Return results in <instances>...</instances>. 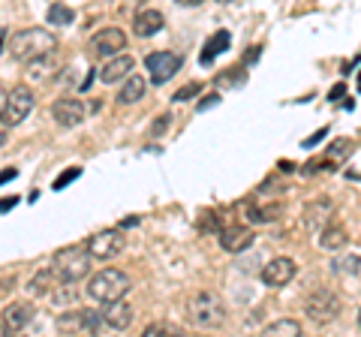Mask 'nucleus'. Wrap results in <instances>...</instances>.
<instances>
[{
	"label": "nucleus",
	"mask_w": 361,
	"mask_h": 337,
	"mask_svg": "<svg viewBox=\"0 0 361 337\" xmlns=\"http://www.w3.org/2000/svg\"><path fill=\"white\" fill-rule=\"evenodd\" d=\"M229 46H232L229 30H217V33H214V37L205 42V49H202V54H199V63H202V66L214 63V58H217V54H223V51H229Z\"/></svg>",
	"instance_id": "obj_19"
},
{
	"label": "nucleus",
	"mask_w": 361,
	"mask_h": 337,
	"mask_svg": "<svg viewBox=\"0 0 361 337\" xmlns=\"http://www.w3.org/2000/svg\"><path fill=\"white\" fill-rule=\"evenodd\" d=\"M133 286V280L121 271V268H103L99 274L90 277V283H87V295L94 298V301H115V298H123L130 292Z\"/></svg>",
	"instance_id": "obj_4"
},
{
	"label": "nucleus",
	"mask_w": 361,
	"mask_h": 337,
	"mask_svg": "<svg viewBox=\"0 0 361 337\" xmlns=\"http://www.w3.org/2000/svg\"><path fill=\"white\" fill-rule=\"evenodd\" d=\"M244 208H247V220L250 223H271V220H277L280 217V211H283V205L280 202H244Z\"/></svg>",
	"instance_id": "obj_18"
},
{
	"label": "nucleus",
	"mask_w": 361,
	"mask_h": 337,
	"mask_svg": "<svg viewBox=\"0 0 361 337\" xmlns=\"http://www.w3.org/2000/svg\"><path fill=\"white\" fill-rule=\"evenodd\" d=\"M178 4H180V6H199L202 0H178Z\"/></svg>",
	"instance_id": "obj_37"
},
{
	"label": "nucleus",
	"mask_w": 361,
	"mask_h": 337,
	"mask_svg": "<svg viewBox=\"0 0 361 337\" xmlns=\"http://www.w3.org/2000/svg\"><path fill=\"white\" fill-rule=\"evenodd\" d=\"M329 211H331V202L329 199H316L313 205H307V211H304V226L307 229H319L325 220H329Z\"/></svg>",
	"instance_id": "obj_20"
},
{
	"label": "nucleus",
	"mask_w": 361,
	"mask_h": 337,
	"mask_svg": "<svg viewBox=\"0 0 361 337\" xmlns=\"http://www.w3.org/2000/svg\"><path fill=\"white\" fill-rule=\"evenodd\" d=\"M265 334H268V337H277V334L295 337V334H301V325H298L295 319H277V322L265 325Z\"/></svg>",
	"instance_id": "obj_25"
},
{
	"label": "nucleus",
	"mask_w": 361,
	"mask_h": 337,
	"mask_svg": "<svg viewBox=\"0 0 361 337\" xmlns=\"http://www.w3.org/2000/svg\"><path fill=\"white\" fill-rule=\"evenodd\" d=\"M73 18H75V13L66 4H51L49 6V13H45V21L49 25H54V27H66V25H73Z\"/></svg>",
	"instance_id": "obj_24"
},
{
	"label": "nucleus",
	"mask_w": 361,
	"mask_h": 337,
	"mask_svg": "<svg viewBox=\"0 0 361 337\" xmlns=\"http://www.w3.org/2000/svg\"><path fill=\"white\" fill-rule=\"evenodd\" d=\"M253 244V229L247 226H226L220 229V247L229 253H244Z\"/></svg>",
	"instance_id": "obj_15"
},
{
	"label": "nucleus",
	"mask_w": 361,
	"mask_h": 337,
	"mask_svg": "<svg viewBox=\"0 0 361 337\" xmlns=\"http://www.w3.org/2000/svg\"><path fill=\"white\" fill-rule=\"evenodd\" d=\"M244 82H247V73L241 70V66H235V70L217 75V87H241Z\"/></svg>",
	"instance_id": "obj_26"
},
{
	"label": "nucleus",
	"mask_w": 361,
	"mask_h": 337,
	"mask_svg": "<svg viewBox=\"0 0 361 337\" xmlns=\"http://www.w3.org/2000/svg\"><path fill=\"white\" fill-rule=\"evenodd\" d=\"M58 329L63 334H99L106 325L99 319V310H66L58 319Z\"/></svg>",
	"instance_id": "obj_8"
},
{
	"label": "nucleus",
	"mask_w": 361,
	"mask_h": 337,
	"mask_svg": "<svg viewBox=\"0 0 361 337\" xmlns=\"http://www.w3.org/2000/svg\"><path fill=\"white\" fill-rule=\"evenodd\" d=\"M58 46V37L45 27H27V30H18L13 33L9 39V54L18 61V63H37L42 58H49Z\"/></svg>",
	"instance_id": "obj_1"
},
{
	"label": "nucleus",
	"mask_w": 361,
	"mask_h": 337,
	"mask_svg": "<svg viewBox=\"0 0 361 337\" xmlns=\"http://www.w3.org/2000/svg\"><path fill=\"white\" fill-rule=\"evenodd\" d=\"M172 334H180L175 325H166V322H157V325H148L145 329V337H172Z\"/></svg>",
	"instance_id": "obj_28"
},
{
	"label": "nucleus",
	"mask_w": 361,
	"mask_h": 337,
	"mask_svg": "<svg viewBox=\"0 0 361 337\" xmlns=\"http://www.w3.org/2000/svg\"><path fill=\"white\" fill-rule=\"evenodd\" d=\"M0 103H4V94H0Z\"/></svg>",
	"instance_id": "obj_41"
},
{
	"label": "nucleus",
	"mask_w": 361,
	"mask_h": 337,
	"mask_svg": "<svg viewBox=\"0 0 361 337\" xmlns=\"http://www.w3.org/2000/svg\"><path fill=\"white\" fill-rule=\"evenodd\" d=\"M199 94V82H193V85H187V87H180V91L172 97V103H187V99H193Z\"/></svg>",
	"instance_id": "obj_30"
},
{
	"label": "nucleus",
	"mask_w": 361,
	"mask_h": 337,
	"mask_svg": "<svg viewBox=\"0 0 361 337\" xmlns=\"http://www.w3.org/2000/svg\"><path fill=\"white\" fill-rule=\"evenodd\" d=\"M78 175H82V168H78V166L66 168L63 175H58V178H54V190H63V187H70V184L75 181V178H78Z\"/></svg>",
	"instance_id": "obj_29"
},
{
	"label": "nucleus",
	"mask_w": 361,
	"mask_h": 337,
	"mask_svg": "<svg viewBox=\"0 0 361 337\" xmlns=\"http://www.w3.org/2000/svg\"><path fill=\"white\" fill-rule=\"evenodd\" d=\"M87 46H90V54H94V58H111V54H121L127 49V33L121 27H103L99 33L90 37Z\"/></svg>",
	"instance_id": "obj_9"
},
{
	"label": "nucleus",
	"mask_w": 361,
	"mask_h": 337,
	"mask_svg": "<svg viewBox=\"0 0 361 337\" xmlns=\"http://www.w3.org/2000/svg\"><path fill=\"white\" fill-rule=\"evenodd\" d=\"M214 106H220V94H214V97H205V99H199V111H205V109H214Z\"/></svg>",
	"instance_id": "obj_32"
},
{
	"label": "nucleus",
	"mask_w": 361,
	"mask_h": 337,
	"mask_svg": "<svg viewBox=\"0 0 361 337\" xmlns=\"http://www.w3.org/2000/svg\"><path fill=\"white\" fill-rule=\"evenodd\" d=\"M322 136H325V130H319V133H313V136H310L307 142H304V145H307V148H313V145H316V142H319Z\"/></svg>",
	"instance_id": "obj_35"
},
{
	"label": "nucleus",
	"mask_w": 361,
	"mask_h": 337,
	"mask_svg": "<svg viewBox=\"0 0 361 337\" xmlns=\"http://www.w3.org/2000/svg\"><path fill=\"white\" fill-rule=\"evenodd\" d=\"M0 334H9V331H6V325H4V322H0Z\"/></svg>",
	"instance_id": "obj_39"
},
{
	"label": "nucleus",
	"mask_w": 361,
	"mask_h": 337,
	"mask_svg": "<svg viewBox=\"0 0 361 337\" xmlns=\"http://www.w3.org/2000/svg\"><path fill=\"white\" fill-rule=\"evenodd\" d=\"M18 205V199L16 196H9V199H0V211H9V208H16Z\"/></svg>",
	"instance_id": "obj_33"
},
{
	"label": "nucleus",
	"mask_w": 361,
	"mask_h": 337,
	"mask_svg": "<svg viewBox=\"0 0 361 337\" xmlns=\"http://www.w3.org/2000/svg\"><path fill=\"white\" fill-rule=\"evenodd\" d=\"M346 241H349V232L343 226H325L319 235V247H325V250H337V247H343Z\"/></svg>",
	"instance_id": "obj_22"
},
{
	"label": "nucleus",
	"mask_w": 361,
	"mask_h": 337,
	"mask_svg": "<svg viewBox=\"0 0 361 337\" xmlns=\"http://www.w3.org/2000/svg\"><path fill=\"white\" fill-rule=\"evenodd\" d=\"M163 25H166L163 13H157V9H142V13L133 18V33L148 39V37H154V33H160Z\"/></svg>",
	"instance_id": "obj_16"
},
{
	"label": "nucleus",
	"mask_w": 361,
	"mask_h": 337,
	"mask_svg": "<svg viewBox=\"0 0 361 337\" xmlns=\"http://www.w3.org/2000/svg\"><path fill=\"white\" fill-rule=\"evenodd\" d=\"M30 319H33V307L27 305V301H16V305H9V307L4 310V325H6L9 334L21 331Z\"/></svg>",
	"instance_id": "obj_17"
},
{
	"label": "nucleus",
	"mask_w": 361,
	"mask_h": 337,
	"mask_svg": "<svg viewBox=\"0 0 361 337\" xmlns=\"http://www.w3.org/2000/svg\"><path fill=\"white\" fill-rule=\"evenodd\" d=\"M4 39H6V30L0 27V51H4Z\"/></svg>",
	"instance_id": "obj_38"
},
{
	"label": "nucleus",
	"mask_w": 361,
	"mask_h": 337,
	"mask_svg": "<svg viewBox=\"0 0 361 337\" xmlns=\"http://www.w3.org/2000/svg\"><path fill=\"white\" fill-rule=\"evenodd\" d=\"M51 286H61V280L54 277L51 268H49V271H39L37 277H33L27 289H30V295H51Z\"/></svg>",
	"instance_id": "obj_23"
},
{
	"label": "nucleus",
	"mask_w": 361,
	"mask_h": 337,
	"mask_svg": "<svg viewBox=\"0 0 361 337\" xmlns=\"http://www.w3.org/2000/svg\"><path fill=\"white\" fill-rule=\"evenodd\" d=\"M18 172H16V168H4V172H0V184H6V181H13V178H16Z\"/></svg>",
	"instance_id": "obj_34"
},
{
	"label": "nucleus",
	"mask_w": 361,
	"mask_h": 337,
	"mask_svg": "<svg viewBox=\"0 0 361 337\" xmlns=\"http://www.w3.org/2000/svg\"><path fill=\"white\" fill-rule=\"evenodd\" d=\"M180 61L175 51H154L145 58V66H148V73H151V82L154 85H166L169 78H175L178 70H180Z\"/></svg>",
	"instance_id": "obj_10"
},
{
	"label": "nucleus",
	"mask_w": 361,
	"mask_h": 337,
	"mask_svg": "<svg viewBox=\"0 0 361 337\" xmlns=\"http://www.w3.org/2000/svg\"><path fill=\"white\" fill-rule=\"evenodd\" d=\"M304 310H307V319L313 325H329V322H334L337 317H341L343 305H341V298H337L334 289L319 286V289H313L307 295V301H304Z\"/></svg>",
	"instance_id": "obj_5"
},
{
	"label": "nucleus",
	"mask_w": 361,
	"mask_h": 337,
	"mask_svg": "<svg viewBox=\"0 0 361 337\" xmlns=\"http://www.w3.org/2000/svg\"><path fill=\"white\" fill-rule=\"evenodd\" d=\"M292 277H295V262H292L289 256H277V259L265 262V268H262V283L271 289L286 286Z\"/></svg>",
	"instance_id": "obj_13"
},
{
	"label": "nucleus",
	"mask_w": 361,
	"mask_h": 337,
	"mask_svg": "<svg viewBox=\"0 0 361 337\" xmlns=\"http://www.w3.org/2000/svg\"><path fill=\"white\" fill-rule=\"evenodd\" d=\"M99 319H103L106 329H115V331H127L133 319H135V310L127 305L123 298L115 301H103V310H99Z\"/></svg>",
	"instance_id": "obj_12"
},
{
	"label": "nucleus",
	"mask_w": 361,
	"mask_h": 337,
	"mask_svg": "<svg viewBox=\"0 0 361 337\" xmlns=\"http://www.w3.org/2000/svg\"><path fill=\"white\" fill-rule=\"evenodd\" d=\"M220 4H229V0H220Z\"/></svg>",
	"instance_id": "obj_40"
},
{
	"label": "nucleus",
	"mask_w": 361,
	"mask_h": 337,
	"mask_svg": "<svg viewBox=\"0 0 361 337\" xmlns=\"http://www.w3.org/2000/svg\"><path fill=\"white\" fill-rule=\"evenodd\" d=\"M33 106H37V97L27 85H16L9 94H4V106H0V121L6 123V127H18L21 121H25Z\"/></svg>",
	"instance_id": "obj_6"
},
{
	"label": "nucleus",
	"mask_w": 361,
	"mask_h": 337,
	"mask_svg": "<svg viewBox=\"0 0 361 337\" xmlns=\"http://www.w3.org/2000/svg\"><path fill=\"white\" fill-rule=\"evenodd\" d=\"M187 319L196 325V329H223L226 325V301L217 292H196L193 298L187 301Z\"/></svg>",
	"instance_id": "obj_2"
},
{
	"label": "nucleus",
	"mask_w": 361,
	"mask_h": 337,
	"mask_svg": "<svg viewBox=\"0 0 361 337\" xmlns=\"http://www.w3.org/2000/svg\"><path fill=\"white\" fill-rule=\"evenodd\" d=\"M51 118H54L58 127L73 130V127H78V123H85L87 109H85V103H78V99L63 97V99H54L51 103Z\"/></svg>",
	"instance_id": "obj_11"
},
{
	"label": "nucleus",
	"mask_w": 361,
	"mask_h": 337,
	"mask_svg": "<svg viewBox=\"0 0 361 337\" xmlns=\"http://www.w3.org/2000/svg\"><path fill=\"white\" fill-rule=\"evenodd\" d=\"M127 247V238H123V232L121 229H103V232H97V235H90L87 238V256L90 259H97V262H111L115 256Z\"/></svg>",
	"instance_id": "obj_7"
},
{
	"label": "nucleus",
	"mask_w": 361,
	"mask_h": 337,
	"mask_svg": "<svg viewBox=\"0 0 361 337\" xmlns=\"http://www.w3.org/2000/svg\"><path fill=\"white\" fill-rule=\"evenodd\" d=\"M51 274L61 280V283H78L90 274V256L85 247H63L51 256Z\"/></svg>",
	"instance_id": "obj_3"
},
{
	"label": "nucleus",
	"mask_w": 361,
	"mask_h": 337,
	"mask_svg": "<svg viewBox=\"0 0 361 337\" xmlns=\"http://www.w3.org/2000/svg\"><path fill=\"white\" fill-rule=\"evenodd\" d=\"M341 97H343V85H337V87H334V91L329 94V99H341Z\"/></svg>",
	"instance_id": "obj_36"
},
{
	"label": "nucleus",
	"mask_w": 361,
	"mask_h": 337,
	"mask_svg": "<svg viewBox=\"0 0 361 337\" xmlns=\"http://www.w3.org/2000/svg\"><path fill=\"white\" fill-rule=\"evenodd\" d=\"M169 127V115H160V121H154V127H151V136H163Z\"/></svg>",
	"instance_id": "obj_31"
},
{
	"label": "nucleus",
	"mask_w": 361,
	"mask_h": 337,
	"mask_svg": "<svg viewBox=\"0 0 361 337\" xmlns=\"http://www.w3.org/2000/svg\"><path fill=\"white\" fill-rule=\"evenodd\" d=\"M133 70H135V61L130 58V54H123V51L111 54V58H106L103 70H99V82L115 85V82H121V78H127Z\"/></svg>",
	"instance_id": "obj_14"
},
{
	"label": "nucleus",
	"mask_w": 361,
	"mask_h": 337,
	"mask_svg": "<svg viewBox=\"0 0 361 337\" xmlns=\"http://www.w3.org/2000/svg\"><path fill=\"white\" fill-rule=\"evenodd\" d=\"M142 97H145V78L142 75H130L127 85H123L121 94H118V103L121 106H133V103H139Z\"/></svg>",
	"instance_id": "obj_21"
},
{
	"label": "nucleus",
	"mask_w": 361,
	"mask_h": 337,
	"mask_svg": "<svg viewBox=\"0 0 361 337\" xmlns=\"http://www.w3.org/2000/svg\"><path fill=\"white\" fill-rule=\"evenodd\" d=\"M334 271L337 274H353V277H358V256L353 253V256H346V259H337L334 262Z\"/></svg>",
	"instance_id": "obj_27"
}]
</instances>
